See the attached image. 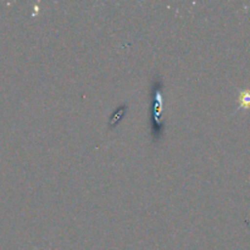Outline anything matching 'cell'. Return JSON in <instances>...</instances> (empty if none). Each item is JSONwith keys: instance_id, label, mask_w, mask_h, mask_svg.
I'll return each mask as SVG.
<instances>
[{"instance_id": "1", "label": "cell", "mask_w": 250, "mask_h": 250, "mask_svg": "<svg viewBox=\"0 0 250 250\" xmlns=\"http://www.w3.org/2000/svg\"><path fill=\"white\" fill-rule=\"evenodd\" d=\"M238 102H239V105H241V107L249 109L250 107V89L242 90L241 94H239Z\"/></svg>"}]
</instances>
